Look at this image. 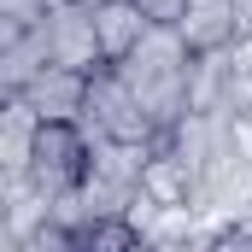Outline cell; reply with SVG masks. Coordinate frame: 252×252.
Returning a JSON list of instances; mask_svg holds the SVG:
<instances>
[{"label":"cell","instance_id":"cell-1","mask_svg":"<svg viewBox=\"0 0 252 252\" xmlns=\"http://www.w3.org/2000/svg\"><path fill=\"white\" fill-rule=\"evenodd\" d=\"M76 124H82L88 141H100V135H112V141H164V129L153 124V112L141 106V94L118 76V64H106V70L88 76V106H82Z\"/></svg>","mask_w":252,"mask_h":252},{"label":"cell","instance_id":"cell-2","mask_svg":"<svg viewBox=\"0 0 252 252\" xmlns=\"http://www.w3.org/2000/svg\"><path fill=\"white\" fill-rule=\"evenodd\" d=\"M88 135H82V124H41V135H35V158H30V176L41 182V188L53 193H70L82 176H88Z\"/></svg>","mask_w":252,"mask_h":252},{"label":"cell","instance_id":"cell-3","mask_svg":"<svg viewBox=\"0 0 252 252\" xmlns=\"http://www.w3.org/2000/svg\"><path fill=\"white\" fill-rule=\"evenodd\" d=\"M47 47H53V64H70V70H106V47H100V30H94V0H64L47 12Z\"/></svg>","mask_w":252,"mask_h":252},{"label":"cell","instance_id":"cell-4","mask_svg":"<svg viewBox=\"0 0 252 252\" xmlns=\"http://www.w3.org/2000/svg\"><path fill=\"white\" fill-rule=\"evenodd\" d=\"M47 64H53V47H47V18H41V24H30V30H0V94H24Z\"/></svg>","mask_w":252,"mask_h":252},{"label":"cell","instance_id":"cell-5","mask_svg":"<svg viewBox=\"0 0 252 252\" xmlns=\"http://www.w3.org/2000/svg\"><path fill=\"white\" fill-rule=\"evenodd\" d=\"M24 100L41 112V124H76V118H82V106H88V70L47 64V70L24 88Z\"/></svg>","mask_w":252,"mask_h":252},{"label":"cell","instance_id":"cell-6","mask_svg":"<svg viewBox=\"0 0 252 252\" xmlns=\"http://www.w3.org/2000/svg\"><path fill=\"white\" fill-rule=\"evenodd\" d=\"M182 41H188L193 53H229L247 30H241V12H235V0H188V12H182Z\"/></svg>","mask_w":252,"mask_h":252},{"label":"cell","instance_id":"cell-7","mask_svg":"<svg viewBox=\"0 0 252 252\" xmlns=\"http://www.w3.org/2000/svg\"><path fill=\"white\" fill-rule=\"evenodd\" d=\"M141 188L153 193L158 205H193V199H199V170H193V164L176 153V147H170V141H158V147L147 153Z\"/></svg>","mask_w":252,"mask_h":252},{"label":"cell","instance_id":"cell-8","mask_svg":"<svg viewBox=\"0 0 252 252\" xmlns=\"http://www.w3.org/2000/svg\"><path fill=\"white\" fill-rule=\"evenodd\" d=\"M94 30H100V47L106 59L118 64L141 47V35L153 30V18L141 12V0H94Z\"/></svg>","mask_w":252,"mask_h":252},{"label":"cell","instance_id":"cell-9","mask_svg":"<svg viewBox=\"0 0 252 252\" xmlns=\"http://www.w3.org/2000/svg\"><path fill=\"white\" fill-rule=\"evenodd\" d=\"M141 247V229L129 217H94L82 229V252H135Z\"/></svg>","mask_w":252,"mask_h":252},{"label":"cell","instance_id":"cell-10","mask_svg":"<svg viewBox=\"0 0 252 252\" xmlns=\"http://www.w3.org/2000/svg\"><path fill=\"white\" fill-rule=\"evenodd\" d=\"M141 12H147L153 24H182V12H188V0H141Z\"/></svg>","mask_w":252,"mask_h":252},{"label":"cell","instance_id":"cell-11","mask_svg":"<svg viewBox=\"0 0 252 252\" xmlns=\"http://www.w3.org/2000/svg\"><path fill=\"white\" fill-rule=\"evenodd\" d=\"M229 141H235V153L252 164V118H241V112H229Z\"/></svg>","mask_w":252,"mask_h":252},{"label":"cell","instance_id":"cell-12","mask_svg":"<svg viewBox=\"0 0 252 252\" xmlns=\"http://www.w3.org/2000/svg\"><path fill=\"white\" fill-rule=\"evenodd\" d=\"M235 12H241V30L252 35V0H235Z\"/></svg>","mask_w":252,"mask_h":252}]
</instances>
